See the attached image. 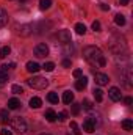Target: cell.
I'll list each match as a JSON object with an SVG mask.
<instances>
[{
  "instance_id": "9a60e30c",
  "label": "cell",
  "mask_w": 133,
  "mask_h": 135,
  "mask_svg": "<svg viewBox=\"0 0 133 135\" xmlns=\"http://www.w3.org/2000/svg\"><path fill=\"white\" fill-rule=\"evenodd\" d=\"M8 24V13L0 8V27H5Z\"/></svg>"
},
{
  "instance_id": "52a82bcc",
  "label": "cell",
  "mask_w": 133,
  "mask_h": 135,
  "mask_svg": "<svg viewBox=\"0 0 133 135\" xmlns=\"http://www.w3.org/2000/svg\"><path fill=\"white\" fill-rule=\"evenodd\" d=\"M16 30H17V35H21V36H28L33 32V27L30 24H24V25H19Z\"/></svg>"
},
{
  "instance_id": "484cf974",
  "label": "cell",
  "mask_w": 133,
  "mask_h": 135,
  "mask_svg": "<svg viewBox=\"0 0 133 135\" xmlns=\"http://www.w3.org/2000/svg\"><path fill=\"white\" fill-rule=\"evenodd\" d=\"M70 129H72V132H74L75 135L81 134V131H80V127H78V124H77L75 121H70Z\"/></svg>"
},
{
  "instance_id": "7402d4cb",
  "label": "cell",
  "mask_w": 133,
  "mask_h": 135,
  "mask_svg": "<svg viewBox=\"0 0 133 135\" xmlns=\"http://www.w3.org/2000/svg\"><path fill=\"white\" fill-rule=\"evenodd\" d=\"M122 129L124 131H133V121L132 119H124L122 121Z\"/></svg>"
},
{
  "instance_id": "277c9868",
  "label": "cell",
  "mask_w": 133,
  "mask_h": 135,
  "mask_svg": "<svg viewBox=\"0 0 133 135\" xmlns=\"http://www.w3.org/2000/svg\"><path fill=\"white\" fill-rule=\"evenodd\" d=\"M34 55L38 57V58H44V57H47L49 55V47H47V44H38L36 47H34Z\"/></svg>"
},
{
  "instance_id": "74e56055",
  "label": "cell",
  "mask_w": 133,
  "mask_h": 135,
  "mask_svg": "<svg viewBox=\"0 0 133 135\" xmlns=\"http://www.w3.org/2000/svg\"><path fill=\"white\" fill-rule=\"evenodd\" d=\"M100 9H102V11H108V9H110V6H108V5H105V3H102V5H100Z\"/></svg>"
},
{
  "instance_id": "ba28073f",
  "label": "cell",
  "mask_w": 133,
  "mask_h": 135,
  "mask_svg": "<svg viewBox=\"0 0 133 135\" xmlns=\"http://www.w3.org/2000/svg\"><path fill=\"white\" fill-rule=\"evenodd\" d=\"M57 38H58V41H60V42H63V44L70 42V33H69L67 30H60L58 35H57Z\"/></svg>"
},
{
  "instance_id": "8992f818",
  "label": "cell",
  "mask_w": 133,
  "mask_h": 135,
  "mask_svg": "<svg viewBox=\"0 0 133 135\" xmlns=\"http://www.w3.org/2000/svg\"><path fill=\"white\" fill-rule=\"evenodd\" d=\"M108 96H110V99L114 102L121 101L122 99V94H121V90L119 88H116V86H113V88H110V91H108Z\"/></svg>"
},
{
  "instance_id": "7bdbcfd3",
  "label": "cell",
  "mask_w": 133,
  "mask_h": 135,
  "mask_svg": "<svg viewBox=\"0 0 133 135\" xmlns=\"http://www.w3.org/2000/svg\"><path fill=\"white\" fill-rule=\"evenodd\" d=\"M21 2H25V0H21Z\"/></svg>"
},
{
  "instance_id": "60d3db41",
  "label": "cell",
  "mask_w": 133,
  "mask_h": 135,
  "mask_svg": "<svg viewBox=\"0 0 133 135\" xmlns=\"http://www.w3.org/2000/svg\"><path fill=\"white\" fill-rule=\"evenodd\" d=\"M119 3H121V5H127V3H129V0H119Z\"/></svg>"
},
{
  "instance_id": "4316f807",
  "label": "cell",
  "mask_w": 133,
  "mask_h": 135,
  "mask_svg": "<svg viewBox=\"0 0 133 135\" xmlns=\"http://www.w3.org/2000/svg\"><path fill=\"white\" fill-rule=\"evenodd\" d=\"M42 69H44V71H47V72H52V71L55 69V65H53L52 61H47V63H44Z\"/></svg>"
},
{
  "instance_id": "2e32d148",
  "label": "cell",
  "mask_w": 133,
  "mask_h": 135,
  "mask_svg": "<svg viewBox=\"0 0 133 135\" xmlns=\"http://www.w3.org/2000/svg\"><path fill=\"white\" fill-rule=\"evenodd\" d=\"M63 102H64V104L74 102V93H72V91H64V94H63Z\"/></svg>"
},
{
  "instance_id": "f1b7e54d",
  "label": "cell",
  "mask_w": 133,
  "mask_h": 135,
  "mask_svg": "<svg viewBox=\"0 0 133 135\" xmlns=\"http://www.w3.org/2000/svg\"><path fill=\"white\" fill-rule=\"evenodd\" d=\"M6 82H8V74L0 69V85H3V83H6Z\"/></svg>"
},
{
  "instance_id": "836d02e7",
  "label": "cell",
  "mask_w": 133,
  "mask_h": 135,
  "mask_svg": "<svg viewBox=\"0 0 133 135\" xmlns=\"http://www.w3.org/2000/svg\"><path fill=\"white\" fill-rule=\"evenodd\" d=\"M74 50V47H72V44L70 42H67V44H64V52L66 54H69V52H72Z\"/></svg>"
},
{
  "instance_id": "e575fe53",
  "label": "cell",
  "mask_w": 133,
  "mask_h": 135,
  "mask_svg": "<svg viewBox=\"0 0 133 135\" xmlns=\"http://www.w3.org/2000/svg\"><path fill=\"white\" fill-rule=\"evenodd\" d=\"M14 66H16L14 63H8V65H2V71H5V72H6V71H8L9 68H14Z\"/></svg>"
},
{
  "instance_id": "3957f363",
  "label": "cell",
  "mask_w": 133,
  "mask_h": 135,
  "mask_svg": "<svg viewBox=\"0 0 133 135\" xmlns=\"http://www.w3.org/2000/svg\"><path fill=\"white\" fill-rule=\"evenodd\" d=\"M11 129H13L16 134H25V132H27V123H25L21 116L13 118V119H11Z\"/></svg>"
},
{
  "instance_id": "ab89813d",
  "label": "cell",
  "mask_w": 133,
  "mask_h": 135,
  "mask_svg": "<svg viewBox=\"0 0 133 135\" xmlns=\"http://www.w3.org/2000/svg\"><path fill=\"white\" fill-rule=\"evenodd\" d=\"M124 102H125V104H127V105H132L133 99H132V98H125V99H124Z\"/></svg>"
},
{
  "instance_id": "8fae6325",
  "label": "cell",
  "mask_w": 133,
  "mask_h": 135,
  "mask_svg": "<svg viewBox=\"0 0 133 135\" xmlns=\"http://www.w3.org/2000/svg\"><path fill=\"white\" fill-rule=\"evenodd\" d=\"M44 118H45L49 123H55V121H57V113H55L52 108H49V110H45V113H44Z\"/></svg>"
},
{
  "instance_id": "603a6c76",
  "label": "cell",
  "mask_w": 133,
  "mask_h": 135,
  "mask_svg": "<svg viewBox=\"0 0 133 135\" xmlns=\"http://www.w3.org/2000/svg\"><path fill=\"white\" fill-rule=\"evenodd\" d=\"M94 98H96V101L97 102H102V99H103V91L100 90V88H94Z\"/></svg>"
},
{
  "instance_id": "d6a6232c",
  "label": "cell",
  "mask_w": 133,
  "mask_h": 135,
  "mask_svg": "<svg viewBox=\"0 0 133 135\" xmlns=\"http://www.w3.org/2000/svg\"><path fill=\"white\" fill-rule=\"evenodd\" d=\"M93 30L94 32H100V22L99 21H94L93 22Z\"/></svg>"
},
{
  "instance_id": "5b68a950",
  "label": "cell",
  "mask_w": 133,
  "mask_h": 135,
  "mask_svg": "<svg viewBox=\"0 0 133 135\" xmlns=\"http://www.w3.org/2000/svg\"><path fill=\"white\" fill-rule=\"evenodd\" d=\"M94 82H96L99 86H105V85H108V82H110V77H108L106 74L96 72V74H94Z\"/></svg>"
},
{
  "instance_id": "7c38bea8",
  "label": "cell",
  "mask_w": 133,
  "mask_h": 135,
  "mask_svg": "<svg viewBox=\"0 0 133 135\" xmlns=\"http://www.w3.org/2000/svg\"><path fill=\"white\" fill-rule=\"evenodd\" d=\"M21 105H22L21 101H19V99H16V98H11V99L8 101V108H9V110H17Z\"/></svg>"
},
{
  "instance_id": "44dd1931",
  "label": "cell",
  "mask_w": 133,
  "mask_h": 135,
  "mask_svg": "<svg viewBox=\"0 0 133 135\" xmlns=\"http://www.w3.org/2000/svg\"><path fill=\"white\" fill-rule=\"evenodd\" d=\"M114 22H116V25L122 27V25H125V17H124L122 14H116V16H114Z\"/></svg>"
},
{
  "instance_id": "1f68e13d",
  "label": "cell",
  "mask_w": 133,
  "mask_h": 135,
  "mask_svg": "<svg viewBox=\"0 0 133 135\" xmlns=\"http://www.w3.org/2000/svg\"><path fill=\"white\" fill-rule=\"evenodd\" d=\"M66 118H67L66 112H61V113H58V115H57V119H60V121H64Z\"/></svg>"
},
{
  "instance_id": "4dcf8cb0",
  "label": "cell",
  "mask_w": 133,
  "mask_h": 135,
  "mask_svg": "<svg viewBox=\"0 0 133 135\" xmlns=\"http://www.w3.org/2000/svg\"><path fill=\"white\" fill-rule=\"evenodd\" d=\"M72 113L74 115H78L80 113V105L78 104H72Z\"/></svg>"
},
{
  "instance_id": "30bf717a",
  "label": "cell",
  "mask_w": 133,
  "mask_h": 135,
  "mask_svg": "<svg viewBox=\"0 0 133 135\" xmlns=\"http://www.w3.org/2000/svg\"><path fill=\"white\" fill-rule=\"evenodd\" d=\"M88 86V79L86 77H78V80L75 82V88L78 90V91H81V90H85Z\"/></svg>"
},
{
  "instance_id": "9c48e42d",
  "label": "cell",
  "mask_w": 133,
  "mask_h": 135,
  "mask_svg": "<svg viewBox=\"0 0 133 135\" xmlns=\"http://www.w3.org/2000/svg\"><path fill=\"white\" fill-rule=\"evenodd\" d=\"M83 131L88 132V134H93V132L96 131V124H94L89 118H86V121L83 123Z\"/></svg>"
},
{
  "instance_id": "ffe728a7",
  "label": "cell",
  "mask_w": 133,
  "mask_h": 135,
  "mask_svg": "<svg viewBox=\"0 0 133 135\" xmlns=\"http://www.w3.org/2000/svg\"><path fill=\"white\" fill-rule=\"evenodd\" d=\"M47 101L50 102V104H58L60 102V98H58L57 93H49L47 94Z\"/></svg>"
},
{
  "instance_id": "d6986e66",
  "label": "cell",
  "mask_w": 133,
  "mask_h": 135,
  "mask_svg": "<svg viewBox=\"0 0 133 135\" xmlns=\"http://www.w3.org/2000/svg\"><path fill=\"white\" fill-rule=\"evenodd\" d=\"M9 54H11V47H9V46H3V47L0 49V58H6Z\"/></svg>"
},
{
  "instance_id": "4fadbf2b",
  "label": "cell",
  "mask_w": 133,
  "mask_h": 135,
  "mask_svg": "<svg viewBox=\"0 0 133 135\" xmlns=\"http://www.w3.org/2000/svg\"><path fill=\"white\" fill-rule=\"evenodd\" d=\"M122 75H124V79H125V86L130 88V86H132V71L127 68V69L122 72Z\"/></svg>"
},
{
  "instance_id": "d590c367",
  "label": "cell",
  "mask_w": 133,
  "mask_h": 135,
  "mask_svg": "<svg viewBox=\"0 0 133 135\" xmlns=\"http://www.w3.org/2000/svg\"><path fill=\"white\" fill-rule=\"evenodd\" d=\"M74 77H75V79L81 77V69H75V71H74Z\"/></svg>"
},
{
  "instance_id": "f35d334b",
  "label": "cell",
  "mask_w": 133,
  "mask_h": 135,
  "mask_svg": "<svg viewBox=\"0 0 133 135\" xmlns=\"http://www.w3.org/2000/svg\"><path fill=\"white\" fill-rule=\"evenodd\" d=\"M63 66L69 68V66H70V60H63Z\"/></svg>"
},
{
  "instance_id": "d4e9b609",
  "label": "cell",
  "mask_w": 133,
  "mask_h": 135,
  "mask_svg": "<svg viewBox=\"0 0 133 135\" xmlns=\"http://www.w3.org/2000/svg\"><path fill=\"white\" fill-rule=\"evenodd\" d=\"M75 32H77V35H85L86 33L85 24H75Z\"/></svg>"
},
{
  "instance_id": "f546056e",
  "label": "cell",
  "mask_w": 133,
  "mask_h": 135,
  "mask_svg": "<svg viewBox=\"0 0 133 135\" xmlns=\"http://www.w3.org/2000/svg\"><path fill=\"white\" fill-rule=\"evenodd\" d=\"M83 108H85V110H93V102L88 101V99H85V101H83Z\"/></svg>"
},
{
  "instance_id": "e0dca14e",
  "label": "cell",
  "mask_w": 133,
  "mask_h": 135,
  "mask_svg": "<svg viewBox=\"0 0 133 135\" xmlns=\"http://www.w3.org/2000/svg\"><path fill=\"white\" fill-rule=\"evenodd\" d=\"M41 105H42V101H41L39 98H36V96H34V98L30 99V107H32V108H39Z\"/></svg>"
},
{
  "instance_id": "83f0119b",
  "label": "cell",
  "mask_w": 133,
  "mask_h": 135,
  "mask_svg": "<svg viewBox=\"0 0 133 135\" xmlns=\"http://www.w3.org/2000/svg\"><path fill=\"white\" fill-rule=\"evenodd\" d=\"M11 91H13L14 94H22V93H24V90H22L21 85H13V86H11Z\"/></svg>"
},
{
  "instance_id": "ac0fdd59",
  "label": "cell",
  "mask_w": 133,
  "mask_h": 135,
  "mask_svg": "<svg viewBox=\"0 0 133 135\" xmlns=\"http://www.w3.org/2000/svg\"><path fill=\"white\" fill-rule=\"evenodd\" d=\"M0 121L3 123V124H6L8 121H9V115H8V110H0Z\"/></svg>"
},
{
  "instance_id": "5bb4252c",
  "label": "cell",
  "mask_w": 133,
  "mask_h": 135,
  "mask_svg": "<svg viewBox=\"0 0 133 135\" xmlns=\"http://www.w3.org/2000/svg\"><path fill=\"white\" fill-rule=\"evenodd\" d=\"M39 69H41V66H39L36 61H28V63H27V71H28V72H33L34 74V72H38Z\"/></svg>"
},
{
  "instance_id": "7a4b0ae2",
  "label": "cell",
  "mask_w": 133,
  "mask_h": 135,
  "mask_svg": "<svg viewBox=\"0 0 133 135\" xmlns=\"http://www.w3.org/2000/svg\"><path fill=\"white\" fill-rule=\"evenodd\" d=\"M27 85L32 86L33 90H45V88L49 86V80H47L45 77L36 75V77H30V79L27 80Z\"/></svg>"
},
{
  "instance_id": "cb8c5ba5",
  "label": "cell",
  "mask_w": 133,
  "mask_h": 135,
  "mask_svg": "<svg viewBox=\"0 0 133 135\" xmlns=\"http://www.w3.org/2000/svg\"><path fill=\"white\" fill-rule=\"evenodd\" d=\"M52 6V0H39V8L41 9H49Z\"/></svg>"
},
{
  "instance_id": "b9f144b4",
  "label": "cell",
  "mask_w": 133,
  "mask_h": 135,
  "mask_svg": "<svg viewBox=\"0 0 133 135\" xmlns=\"http://www.w3.org/2000/svg\"><path fill=\"white\" fill-rule=\"evenodd\" d=\"M41 135H49V134H41Z\"/></svg>"
},
{
  "instance_id": "8d00e7d4",
  "label": "cell",
  "mask_w": 133,
  "mask_h": 135,
  "mask_svg": "<svg viewBox=\"0 0 133 135\" xmlns=\"http://www.w3.org/2000/svg\"><path fill=\"white\" fill-rule=\"evenodd\" d=\"M0 135H11V131H8V129H2V131H0Z\"/></svg>"
},
{
  "instance_id": "6da1fadb",
  "label": "cell",
  "mask_w": 133,
  "mask_h": 135,
  "mask_svg": "<svg viewBox=\"0 0 133 135\" xmlns=\"http://www.w3.org/2000/svg\"><path fill=\"white\" fill-rule=\"evenodd\" d=\"M83 57L88 63H91L93 66H105L106 65V60L103 57V52L100 50L99 47L96 46H88L85 47L83 50Z\"/></svg>"
}]
</instances>
